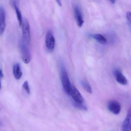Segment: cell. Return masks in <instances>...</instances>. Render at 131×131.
Wrapping results in <instances>:
<instances>
[{
    "label": "cell",
    "instance_id": "7a4b0ae2",
    "mask_svg": "<svg viewBox=\"0 0 131 131\" xmlns=\"http://www.w3.org/2000/svg\"><path fill=\"white\" fill-rule=\"evenodd\" d=\"M61 78L64 90L66 93L69 95L72 85L70 83L68 73L66 70L65 68L63 66L61 67Z\"/></svg>",
    "mask_w": 131,
    "mask_h": 131
},
{
    "label": "cell",
    "instance_id": "7c38bea8",
    "mask_svg": "<svg viewBox=\"0 0 131 131\" xmlns=\"http://www.w3.org/2000/svg\"><path fill=\"white\" fill-rule=\"evenodd\" d=\"M90 36L102 44H105L107 43V39L104 36L101 34H94L91 35Z\"/></svg>",
    "mask_w": 131,
    "mask_h": 131
},
{
    "label": "cell",
    "instance_id": "44dd1931",
    "mask_svg": "<svg viewBox=\"0 0 131 131\" xmlns=\"http://www.w3.org/2000/svg\"><path fill=\"white\" fill-rule=\"evenodd\" d=\"M1 78L0 77V90H1Z\"/></svg>",
    "mask_w": 131,
    "mask_h": 131
},
{
    "label": "cell",
    "instance_id": "9c48e42d",
    "mask_svg": "<svg viewBox=\"0 0 131 131\" xmlns=\"http://www.w3.org/2000/svg\"><path fill=\"white\" fill-rule=\"evenodd\" d=\"M114 73L115 77L118 83L124 85H126L127 84V80L121 70L116 68L114 70Z\"/></svg>",
    "mask_w": 131,
    "mask_h": 131
},
{
    "label": "cell",
    "instance_id": "7402d4cb",
    "mask_svg": "<svg viewBox=\"0 0 131 131\" xmlns=\"http://www.w3.org/2000/svg\"><path fill=\"white\" fill-rule=\"evenodd\" d=\"M2 126V124H1V122H0V127H1V126Z\"/></svg>",
    "mask_w": 131,
    "mask_h": 131
},
{
    "label": "cell",
    "instance_id": "5b68a950",
    "mask_svg": "<svg viewBox=\"0 0 131 131\" xmlns=\"http://www.w3.org/2000/svg\"><path fill=\"white\" fill-rule=\"evenodd\" d=\"M107 107L110 112L115 115L119 114L121 110V104L116 100L109 101L108 103Z\"/></svg>",
    "mask_w": 131,
    "mask_h": 131
},
{
    "label": "cell",
    "instance_id": "6da1fadb",
    "mask_svg": "<svg viewBox=\"0 0 131 131\" xmlns=\"http://www.w3.org/2000/svg\"><path fill=\"white\" fill-rule=\"evenodd\" d=\"M20 48L23 62L26 64L30 63L31 60V55L29 48V45L21 40L20 44Z\"/></svg>",
    "mask_w": 131,
    "mask_h": 131
},
{
    "label": "cell",
    "instance_id": "ffe728a7",
    "mask_svg": "<svg viewBox=\"0 0 131 131\" xmlns=\"http://www.w3.org/2000/svg\"><path fill=\"white\" fill-rule=\"evenodd\" d=\"M116 1H115V0H111V1H110V2L112 4H114L115 3Z\"/></svg>",
    "mask_w": 131,
    "mask_h": 131
},
{
    "label": "cell",
    "instance_id": "5bb4252c",
    "mask_svg": "<svg viewBox=\"0 0 131 131\" xmlns=\"http://www.w3.org/2000/svg\"><path fill=\"white\" fill-rule=\"evenodd\" d=\"M125 120L127 124L128 131H131V108L128 110L127 117Z\"/></svg>",
    "mask_w": 131,
    "mask_h": 131
},
{
    "label": "cell",
    "instance_id": "277c9868",
    "mask_svg": "<svg viewBox=\"0 0 131 131\" xmlns=\"http://www.w3.org/2000/svg\"><path fill=\"white\" fill-rule=\"evenodd\" d=\"M45 45L48 50L50 51H52L55 47V38L52 32L50 30L48 31L46 34Z\"/></svg>",
    "mask_w": 131,
    "mask_h": 131
},
{
    "label": "cell",
    "instance_id": "ac0fdd59",
    "mask_svg": "<svg viewBox=\"0 0 131 131\" xmlns=\"http://www.w3.org/2000/svg\"><path fill=\"white\" fill-rule=\"evenodd\" d=\"M122 127V131H128L127 124L125 120L123 122Z\"/></svg>",
    "mask_w": 131,
    "mask_h": 131
},
{
    "label": "cell",
    "instance_id": "3957f363",
    "mask_svg": "<svg viewBox=\"0 0 131 131\" xmlns=\"http://www.w3.org/2000/svg\"><path fill=\"white\" fill-rule=\"evenodd\" d=\"M21 26L23 35L22 40L29 45L30 42V31L29 22L26 18H24L23 20Z\"/></svg>",
    "mask_w": 131,
    "mask_h": 131
},
{
    "label": "cell",
    "instance_id": "8992f818",
    "mask_svg": "<svg viewBox=\"0 0 131 131\" xmlns=\"http://www.w3.org/2000/svg\"><path fill=\"white\" fill-rule=\"evenodd\" d=\"M69 95L71 96L73 101L79 104H82L83 98L80 92L75 87L72 85Z\"/></svg>",
    "mask_w": 131,
    "mask_h": 131
},
{
    "label": "cell",
    "instance_id": "2e32d148",
    "mask_svg": "<svg viewBox=\"0 0 131 131\" xmlns=\"http://www.w3.org/2000/svg\"><path fill=\"white\" fill-rule=\"evenodd\" d=\"M126 18H127L128 24L131 33V12H127L126 13Z\"/></svg>",
    "mask_w": 131,
    "mask_h": 131
},
{
    "label": "cell",
    "instance_id": "30bf717a",
    "mask_svg": "<svg viewBox=\"0 0 131 131\" xmlns=\"http://www.w3.org/2000/svg\"><path fill=\"white\" fill-rule=\"evenodd\" d=\"M13 74L17 80H19L22 77V72L20 64L18 63L15 64L13 67Z\"/></svg>",
    "mask_w": 131,
    "mask_h": 131
},
{
    "label": "cell",
    "instance_id": "d6986e66",
    "mask_svg": "<svg viewBox=\"0 0 131 131\" xmlns=\"http://www.w3.org/2000/svg\"><path fill=\"white\" fill-rule=\"evenodd\" d=\"M57 2L58 4L59 5V6H62V4H61V2L60 1H57Z\"/></svg>",
    "mask_w": 131,
    "mask_h": 131
},
{
    "label": "cell",
    "instance_id": "4fadbf2b",
    "mask_svg": "<svg viewBox=\"0 0 131 131\" xmlns=\"http://www.w3.org/2000/svg\"><path fill=\"white\" fill-rule=\"evenodd\" d=\"M80 84L82 87L84 89L85 91L89 94L92 93V89L90 85L85 81L81 80L80 81Z\"/></svg>",
    "mask_w": 131,
    "mask_h": 131
},
{
    "label": "cell",
    "instance_id": "8fae6325",
    "mask_svg": "<svg viewBox=\"0 0 131 131\" xmlns=\"http://www.w3.org/2000/svg\"><path fill=\"white\" fill-rule=\"evenodd\" d=\"M12 5H13L15 10L17 18L18 21V22H19V25L20 26H21L23 20L22 19L21 12L19 10V7L16 4V1H12Z\"/></svg>",
    "mask_w": 131,
    "mask_h": 131
},
{
    "label": "cell",
    "instance_id": "e0dca14e",
    "mask_svg": "<svg viewBox=\"0 0 131 131\" xmlns=\"http://www.w3.org/2000/svg\"><path fill=\"white\" fill-rule=\"evenodd\" d=\"M23 87L27 94H30V87H29V85H28V83L27 81H25L24 82Z\"/></svg>",
    "mask_w": 131,
    "mask_h": 131
},
{
    "label": "cell",
    "instance_id": "ba28073f",
    "mask_svg": "<svg viewBox=\"0 0 131 131\" xmlns=\"http://www.w3.org/2000/svg\"><path fill=\"white\" fill-rule=\"evenodd\" d=\"M6 15L4 8L0 6V35H2L5 31L6 27Z\"/></svg>",
    "mask_w": 131,
    "mask_h": 131
},
{
    "label": "cell",
    "instance_id": "9a60e30c",
    "mask_svg": "<svg viewBox=\"0 0 131 131\" xmlns=\"http://www.w3.org/2000/svg\"><path fill=\"white\" fill-rule=\"evenodd\" d=\"M72 104L74 107L78 109L83 110H88L87 107L82 104H79V103H76L72 101Z\"/></svg>",
    "mask_w": 131,
    "mask_h": 131
},
{
    "label": "cell",
    "instance_id": "52a82bcc",
    "mask_svg": "<svg viewBox=\"0 0 131 131\" xmlns=\"http://www.w3.org/2000/svg\"><path fill=\"white\" fill-rule=\"evenodd\" d=\"M74 15L77 25L81 27L84 24V21L81 8L78 5L74 6Z\"/></svg>",
    "mask_w": 131,
    "mask_h": 131
}]
</instances>
